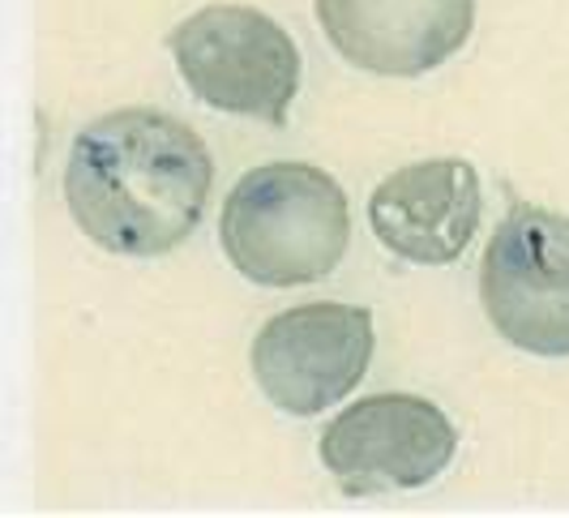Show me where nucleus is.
I'll return each instance as SVG.
<instances>
[{"label":"nucleus","mask_w":569,"mask_h":518,"mask_svg":"<svg viewBox=\"0 0 569 518\" xmlns=\"http://www.w3.org/2000/svg\"><path fill=\"white\" fill-rule=\"evenodd\" d=\"M214 159L198 129L159 108L94 116L69 146L64 202L116 258H163L206 219Z\"/></svg>","instance_id":"f257e3e1"},{"label":"nucleus","mask_w":569,"mask_h":518,"mask_svg":"<svg viewBox=\"0 0 569 518\" xmlns=\"http://www.w3.org/2000/svg\"><path fill=\"white\" fill-rule=\"evenodd\" d=\"M219 240L228 261L261 288H305L339 270L351 210L335 176L313 163H266L236 180Z\"/></svg>","instance_id":"f03ea898"},{"label":"nucleus","mask_w":569,"mask_h":518,"mask_svg":"<svg viewBox=\"0 0 569 518\" xmlns=\"http://www.w3.org/2000/svg\"><path fill=\"white\" fill-rule=\"evenodd\" d=\"M184 87L206 108L287 124L300 90V48L253 4H206L168 39Z\"/></svg>","instance_id":"7ed1b4c3"},{"label":"nucleus","mask_w":569,"mask_h":518,"mask_svg":"<svg viewBox=\"0 0 569 518\" xmlns=\"http://www.w3.org/2000/svg\"><path fill=\"white\" fill-rule=\"evenodd\" d=\"M480 300L492 330L543 360L569 356V215L513 202L480 266Z\"/></svg>","instance_id":"20e7f679"},{"label":"nucleus","mask_w":569,"mask_h":518,"mask_svg":"<svg viewBox=\"0 0 569 518\" xmlns=\"http://www.w3.org/2000/svg\"><path fill=\"white\" fill-rule=\"evenodd\" d=\"M458 450L455 420L420 395H369L335 416L317 455L347 497L425 489L432 485Z\"/></svg>","instance_id":"39448f33"},{"label":"nucleus","mask_w":569,"mask_h":518,"mask_svg":"<svg viewBox=\"0 0 569 518\" xmlns=\"http://www.w3.org/2000/svg\"><path fill=\"white\" fill-rule=\"evenodd\" d=\"M372 313L360 305H296L274 313L253 339V377L261 395L287 416H321L342 404L369 373Z\"/></svg>","instance_id":"423d86ee"},{"label":"nucleus","mask_w":569,"mask_h":518,"mask_svg":"<svg viewBox=\"0 0 569 518\" xmlns=\"http://www.w3.org/2000/svg\"><path fill=\"white\" fill-rule=\"evenodd\" d=\"M317 22L347 64L377 78H420L462 52L476 0H317Z\"/></svg>","instance_id":"0eeeda50"},{"label":"nucleus","mask_w":569,"mask_h":518,"mask_svg":"<svg viewBox=\"0 0 569 518\" xmlns=\"http://www.w3.org/2000/svg\"><path fill=\"white\" fill-rule=\"evenodd\" d=\"M485 193L467 159H425L390 172L369 198L372 236L411 266H450L480 231Z\"/></svg>","instance_id":"6e6552de"}]
</instances>
